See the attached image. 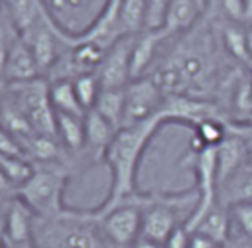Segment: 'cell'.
<instances>
[{
	"label": "cell",
	"mask_w": 252,
	"mask_h": 248,
	"mask_svg": "<svg viewBox=\"0 0 252 248\" xmlns=\"http://www.w3.org/2000/svg\"><path fill=\"white\" fill-rule=\"evenodd\" d=\"M165 39L161 30H144L142 33L136 35L134 45H132V55H130V79H142L148 75V71L154 67L156 51L158 45Z\"/></svg>",
	"instance_id": "cell-12"
},
{
	"label": "cell",
	"mask_w": 252,
	"mask_h": 248,
	"mask_svg": "<svg viewBox=\"0 0 252 248\" xmlns=\"http://www.w3.org/2000/svg\"><path fill=\"white\" fill-rule=\"evenodd\" d=\"M230 226H232V217L228 215V211L222 205H215L203 218L201 222L195 226L193 232H199L207 238H211L215 244H219L220 248L226 246V242L230 240Z\"/></svg>",
	"instance_id": "cell-15"
},
{
	"label": "cell",
	"mask_w": 252,
	"mask_h": 248,
	"mask_svg": "<svg viewBox=\"0 0 252 248\" xmlns=\"http://www.w3.org/2000/svg\"><path fill=\"white\" fill-rule=\"evenodd\" d=\"M189 248H220L219 244H215L211 238L199 234V232H193L191 234V242H189Z\"/></svg>",
	"instance_id": "cell-34"
},
{
	"label": "cell",
	"mask_w": 252,
	"mask_h": 248,
	"mask_svg": "<svg viewBox=\"0 0 252 248\" xmlns=\"http://www.w3.org/2000/svg\"><path fill=\"white\" fill-rule=\"evenodd\" d=\"M0 4L20 33L28 31L43 12L41 0H0Z\"/></svg>",
	"instance_id": "cell-20"
},
{
	"label": "cell",
	"mask_w": 252,
	"mask_h": 248,
	"mask_svg": "<svg viewBox=\"0 0 252 248\" xmlns=\"http://www.w3.org/2000/svg\"><path fill=\"white\" fill-rule=\"evenodd\" d=\"M230 217L240 230V236L252 240V203H234L230 207Z\"/></svg>",
	"instance_id": "cell-27"
},
{
	"label": "cell",
	"mask_w": 252,
	"mask_h": 248,
	"mask_svg": "<svg viewBox=\"0 0 252 248\" xmlns=\"http://www.w3.org/2000/svg\"><path fill=\"white\" fill-rule=\"evenodd\" d=\"M234 203H252V175L238 183V187L234 189Z\"/></svg>",
	"instance_id": "cell-32"
},
{
	"label": "cell",
	"mask_w": 252,
	"mask_h": 248,
	"mask_svg": "<svg viewBox=\"0 0 252 248\" xmlns=\"http://www.w3.org/2000/svg\"><path fill=\"white\" fill-rule=\"evenodd\" d=\"M49 100L55 110V114H73V116H85L87 110L77 98L75 85L71 79H61L49 83Z\"/></svg>",
	"instance_id": "cell-18"
},
{
	"label": "cell",
	"mask_w": 252,
	"mask_h": 248,
	"mask_svg": "<svg viewBox=\"0 0 252 248\" xmlns=\"http://www.w3.org/2000/svg\"><path fill=\"white\" fill-rule=\"evenodd\" d=\"M250 118H252V114H250Z\"/></svg>",
	"instance_id": "cell-40"
},
{
	"label": "cell",
	"mask_w": 252,
	"mask_h": 248,
	"mask_svg": "<svg viewBox=\"0 0 252 248\" xmlns=\"http://www.w3.org/2000/svg\"><path fill=\"white\" fill-rule=\"evenodd\" d=\"M0 248H2V244H0Z\"/></svg>",
	"instance_id": "cell-41"
},
{
	"label": "cell",
	"mask_w": 252,
	"mask_h": 248,
	"mask_svg": "<svg viewBox=\"0 0 252 248\" xmlns=\"http://www.w3.org/2000/svg\"><path fill=\"white\" fill-rule=\"evenodd\" d=\"M18 33L20 31L16 30L14 22L10 20V16L6 14V10L0 4V75L2 77H4V65H6V59H8L10 45H12V41Z\"/></svg>",
	"instance_id": "cell-26"
},
{
	"label": "cell",
	"mask_w": 252,
	"mask_h": 248,
	"mask_svg": "<svg viewBox=\"0 0 252 248\" xmlns=\"http://www.w3.org/2000/svg\"><path fill=\"white\" fill-rule=\"evenodd\" d=\"M224 14L232 20H244L246 18V6L244 0H219Z\"/></svg>",
	"instance_id": "cell-31"
},
{
	"label": "cell",
	"mask_w": 252,
	"mask_h": 248,
	"mask_svg": "<svg viewBox=\"0 0 252 248\" xmlns=\"http://www.w3.org/2000/svg\"><path fill=\"white\" fill-rule=\"evenodd\" d=\"M165 122H185L193 128L205 120H220V112L213 102L199 100L187 94L165 96V104L161 108Z\"/></svg>",
	"instance_id": "cell-8"
},
{
	"label": "cell",
	"mask_w": 252,
	"mask_h": 248,
	"mask_svg": "<svg viewBox=\"0 0 252 248\" xmlns=\"http://www.w3.org/2000/svg\"><path fill=\"white\" fill-rule=\"evenodd\" d=\"M73 85H75V93H77V98L79 102L83 104V108L89 112L96 98H98V93L102 91L100 87V79H98V73L93 71V73H83L79 77L73 79Z\"/></svg>",
	"instance_id": "cell-23"
},
{
	"label": "cell",
	"mask_w": 252,
	"mask_h": 248,
	"mask_svg": "<svg viewBox=\"0 0 252 248\" xmlns=\"http://www.w3.org/2000/svg\"><path fill=\"white\" fill-rule=\"evenodd\" d=\"M6 91H8V83H6V79L0 75V106H2V100H4V96H6Z\"/></svg>",
	"instance_id": "cell-37"
},
{
	"label": "cell",
	"mask_w": 252,
	"mask_h": 248,
	"mask_svg": "<svg viewBox=\"0 0 252 248\" xmlns=\"http://www.w3.org/2000/svg\"><path fill=\"white\" fill-rule=\"evenodd\" d=\"M246 6V18H252V0H244Z\"/></svg>",
	"instance_id": "cell-38"
},
{
	"label": "cell",
	"mask_w": 252,
	"mask_h": 248,
	"mask_svg": "<svg viewBox=\"0 0 252 248\" xmlns=\"http://www.w3.org/2000/svg\"><path fill=\"white\" fill-rule=\"evenodd\" d=\"M165 124L163 114H156L148 120L138 124L122 126L104 155V163L110 167V187L104 201L93 209L94 215H104L118 205L136 197V181H138V167L144 157L148 144L152 142L154 134Z\"/></svg>",
	"instance_id": "cell-1"
},
{
	"label": "cell",
	"mask_w": 252,
	"mask_h": 248,
	"mask_svg": "<svg viewBox=\"0 0 252 248\" xmlns=\"http://www.w3.org/2000/svg\"><path fill=\"white\" fill-rule=\"evenodd\" d=\"M248 159V146L236 134H228L217 146V183L222 189L240 169V165Z\"/></svg>",
	"instance_id": "cell-11"
},
{
	"label": "cell",
	"mask_w": 252,
	"mask_h": 248,
	"mask_svg": "<svg viewBox=\"0 0 252 248\" xmlns=\"http://www.w3.org/2000/svg\"><path fill=\"white\" fill-rule=\"evenodd\" d=\"M118 28L122 35H138L146 30V0H120Z\"/></svg>",
	"instance_id": "cell-21"
},
{
	"label": "cell",
	"mask_w": 252,
	"mask_h": 248,
	"mask_svg": "<svg viewBox=\"0 0 252 248\" xmlns=\"http://www.w3.org/2000/svg\"><path fill=\"white\" fill-rule=\"evenodd\" d=\"M0 128L6 130L10 136H14L20 144H24L28 138H32L35 134L32 124H30V120L26 118V114L8 96V91H6V96H4L2 106H0Z\"/></svg>",
	"instance_id": "cell-17"
},
{
	"label": "cell",
	"mask_w": 252,
	"mask_h": 248,
	"mask_svg": "<svg viewBox=\"0 0 252 248\" xmlns=\"http://www.w3.org/2000/svg\"><path fill=\"white\" fill-rule=\"evenodd\" d=\"M226 126L222 120H205L195 126V138L205 148H217L226 138Z\"/></svg>",
	"instance_id": "cell-25"
},
{
	"label": "cell",
	"mask_w": 252,
	"mask_h": 248,
	"mask_svg": "<svg viewBox=\"0 0 252 248\" xmlns=\"http://www.w3.org/2000/svg\"><path fill=\"white\" fill-rule=\"evenodd\" d=\"M232 248H252V240H248V238H244V236H238L236 240H234V246Z\"/></svg>",
	"instance_id": "cell-36"
},
{
	"label": "cell",
	"mask_w": 252,
	"mask_h": 248,
	"mask_svg": "<svg viewBox=\"0 0 252 248\" xmlns=\"http://www.w3.org/2000/svg\"><path fill=\"white\" fill-rule=\"evenodd\" d=\"M136 35H120L108 49L98 67L102 89H126L130 79V55Z\"/></svg>",
	"instance_id": "cell-7"
},
{
	"label": "cell",
	"mask_w": 252,
	"mask_h": 248,
	"mask_svg": "<svg viewBox=\"0 0 252 248\" xmlns=\"http://www.w3.org/2000/svg\"><path fill=\"white\" fill-rule=\"evenodd\" d=\"M116 132L118 130L108 120H104L96 110H89L85 114V146H83L81 157L87 163L104 161V155Z\"/></svg>",
	"instance_id": "cell-9"
},
{
	"label": "cell",
	"mask_w": 252,
	"mask_h": 248,
	"mask_svg": "<svg viewBox=\"0 0 252 248\" xmlns=\"http://www.w3.org/2000/svg\"><path fill=\"white\" fill-rule=\"evenodd\" d=\"M33 248H106L98 217L91 211L65 209L53 217H35Z\"/></svg>",
	"instance_id": "cell-2"
},
{
	"label": "cell",
	"mask_w": 252,
	"mask_h": 248,
	"mask_svg": "<svg viewBox=\"0 0 252 248\" xmlns=\"http://www.w3.org/2000/svg\"><path fill=\"white\" fill-rule=\"evenodd\" d=\"M205 2H207V0H205Z\"/></svg>",
	"instance_id": "cell-42"
},
{
	"label": "cell",
	"mask_w": 252,
	"mask_h": 248,
	"mask_svg": "<svg viewBox=\"0 0 252 248\" xmlns=\"http://www.w3.org/2000/svg\"><path fill=\"white\" fill-rule=\"evenodd\" d=\"M126 106V89H102L91 110H96L104 120H108L116 130L122 128Z\"/></svg>",
	"instance_id": "cell-19"
},
{
	"label": "cell",
	"mask_w": 252,
	"mask_h": 248,
	"mask_svg": "<svg viewBox=\"0 0 252 248\" xmlns=\"http://www.w3.org/2000/svg\"><path fill=\"white\" fill-rule=\"evenodd\" d=\"M222 37H224V45H226L228 53L232 57H236L238 61H244L250 65V59H252L250 57V35L244 33L236 26H228L222 31Z\"/></svg>",
	"instance_id": "cell-24"
},
{
	"label": "cell",
	"mask_w": 252,
	"mask_h": 248,
	"mask_svg": "<svg viewBox=\"0 0 252 248\" xmlns=\"http://www.w3.org/2000/svg\"><path fill=\"white\" fill-rule=\"evenodd\" d=\"M57 138L71 157H81L85 146V116L57 114Z\"/></svg>",
	"instance_id": "cell-16"
},
{
	"label": "cell",
	"mask_w": 252,
	"mask_h": 248,
	"mask_svg": "<svg viewBox=\"0 0 252 248\" xmlns=\"http://www.w3.org/2000/svg\"><path fill=\"white\" fill-rule=\"evenodd\" d=\"M0 154H4V155H16V157H26V152H24L22 144L14 136H10L6 130H2V128H0Z\"/></svg>",
	"instance_id": "cell-29"
},
{
	"label": "cell",
	"mask_w": 252,
	"mask_h": 248,
	"mask_svg": "<svg viewBox=\"0 0 252 248\" xmlns=\"http://www.w3.org/2000/svg\"><path fill=\"white\" fill-rule=\"evenodd\" d=\"M165 104V94L152 83V79L142 77L130 81L126 87V106L122 126L138 124L161 112Z\"/></svg>",
	"instance_id": "cell-6"
},
{
	"label": "cell",
	"mask_w": 252,
	"mask_h": 248,
	"mask_svg": "<svg viewBox=\"0 0 252 248\" xmlns=\"http://www.w3.org/2000/svg\"><path fill=\"white\" fill-rule=\"evenodd\" d=\"M96 217L106 248H130L142 232V205L138 195Z\"/></svg>",
	"instance_id": "cell-5"
},
{
	"label": "cell",
	"mask_w": 252,
	"mask_h": 248,
	"mask_svg": "<svg viewBox=\"0 0 252 248\" xmlns=\"http://www.w3.org/2000/svg\"><path fill=\"white\" fill-rule=\"evenodd\" d=\"M16 199V187L8 181V177L0 171V205H6Z\"/></svg>",
	"instance_id": "cell-33"
},
{
	"label": "cell",
	"mask_w": 252,
	"mask_h": 248,
	"mask_svg": "<svg viewBox=\"0 0 252 248\" xmlns=\"http://www.w3.org/2000/svg\"><path fill=\"white\" fill-rule=\"evenodd\" d=\"M39 77H41V73H39L37 61H35L28 41L22 37V33H18L8 51V59L4 65V79L8 85H12V83L33 81Z\"/></svg>",
	"instance_id": "cell-10"
},
{
	"label": "cell",
	"mask_w": 252,
	"mask_h": 248,
	"mask_svg": "<svg viewBox=\"0 0 252 248\" xmlns=\"http://www.w3.org/2000/svg\"><path fill=\"white\" fill-rule=\"evenodd\" d=\"M248 161L252 163V142L248 144Z\"/></svg>",
	"instance_id": "cell-39"
},
{
	"label": "cell",
	"mask_w": 252,
	"mask_h": 248,
	"mask_svg": "<svg viewBox=\"0 0 252 248\" xmlns=\"http://www.w3.org/2000/svg\"><path fill=\"white\" fill-rule=\"evenodd\" d=\"M0 171L8 177V181L16 187H22L33 173V163L26 157H16V155H4L0 154Z\"/></svg>",
	"instance_id": "cell-22"
},
{
	"label": "cell",
	"mask_w": 252,
	"mask_h": 248,
	"mask_svg": "<svg viewBox=\"0 0 252 248\" xmlns=\"http://www.w3.org/2000/svg\"><path fill=\"white\" fill-rule=\"evenodd\" d=\"M8 96L26 114L35 134L57 138V114L49 100V83L39 77L26 83L8 85Z\"/></svg>",
	"instance_id": "cell-4"
},
{
	"label": "cell",
	"mask_w": 252,
	"mask_h": 248,
	"mask_svg": "<svg viewBox=\"0 0 252 248\" xmlns=\"http://www.w3.org/2000/svg\"><path fill=\"white\" fill-rule=\"evenodd\" d=\"M69 165L41 163L33 165L32 177L18 187L16 197L28 205L35 217H53L65 211V189L69 181Z\"/></svg>",
	"instance_id": "cell-3"
},
{
	"label": "cell",
	"mask_w": 252,
	"mask_h": 248,
	"mask_svg": "<svg viewBox=\"0 0 252 248\" xmlns=\"http://www.w3.org/2000/svg\"><path fill=\"white\" fill-rule=\"evenodd\" d=\"M205 0H169L167 12H165V20L161 26V31L165 37L173 35V33H181L185 30H189L201 10H203Z\"/></svg>",
	"instance_id": "cell-14"
},
{
	"label": "cell",
	"mask_w": 252,
	"mask_h": 248,
	"mask_svg": "<svg viewBox=\"0 0 252 248\" xmlns=\"http://www.w3.org/2000/svg\"><path fill=\"white\" fill-rule=\"evenodd\" d=\"M189 242H191V232L185 228V224H181L167 236L163 248H189Z\"/></svg>",
	"instance_id": "cell-30"
},
{
	"label": "cell",
	"mask_w": 252,
	"mask_h": 248,
	"mask_svg": "<svg viewBox=\"0 0 252 248\" xmlns=\"http://www.w3.org/2000/svg\"><path fill=\"white\" fill-rule=\"evenodd\" d=\"M169 0H146V30H161Z\"/></svg>",
	"instance_id": "cell-28"
},
{
	"label": "cell",
	"mask_w": 252,
	"mask_h": 248,
	"mask_svg": "<svg viewBox=\"0 0 252 248\" xmlns=\"http://www.w3.org/2000/svg\"><path fill=\"white\" fill-rule=\"evenodd\" d=\"M32 228H33V213L22 203L18 197L10 203L4 226V240L6 246H28L32 244Z\"/></svg>",
	"instance_id": "cell-13"
},
{
	"label": "cell",
	"mask_w": 252,
	"mask_h": 248,
	"mask_svg": "<svg viewBox=\"0 0 252 248\" xmlns=\"http://www.w3.org/2000/svg\"><path fill=\"white\" fill-rule=\"evenodd\" d=\"M130 248H163V244H159V242H156V240H150V238H146V236L140 234V236L134 240V244H132Z\"/></svg>",
	"instance_id": "cell-35"
}]
</instances>
